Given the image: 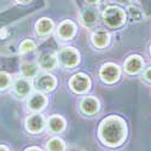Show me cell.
<instances>
[{
    "label": "cell",
    "instance_id": "obj_1",
    "mask_svg": "<svg viewBox=\"0 0 151 151\" xmlns=\"http://www.w3.org/2000/svg\"><path fill=\"white\" fill-rule=\"evenodd\" d=\"M124 132L126 129L122 120L112 116L102 123L99 134L105 144L110 146H116L120 143H122L124 138Z\"/></svg>",
    "mask_w": 151,
    "mask_h": 151
},
{
    "label": "cell",
    "instance_id": "obj_2",
    "mask_svg": "<svg viewBox=\"0 0 151 151\" xmlns=\"http://www.w3.org/2000/svg\"><path fill=\"white\" fill-rule=\"evenodd\" d=\"M124 12L120 7L115 6H109L103 12V19L106 26L111 28H117L122 26L124 22Z\"/></svg>",
    "mask_w": 151,
    "mask_h": 151
},
{
    "label": "cell",
    "instance_id": "obj_3",
    "mask_svg": "<svg viewBox=\"0 0 151 151\" xmlns=\"http://www.w3.org/2000/svg\"><path fill=\"white\" fill-rule=\"evenodd\" d=\"M69 83H70L71 90L78 93H82L90 88V79L83 74L74 75Z\"/></svg>",
    "mask_w": 151,
    "mask_h": 151
},
{
    "label": "cell",
    "instance_id": "obj_4",
    "mask_svg": "<svg viewBox=\"0 0 151 151\" xmlns=\"http://www.w3.org/2000/svg\"><path fill=\"white\" fill-rule=\"evenodd\" d=\"M58 58L63 64L67 65V67H74L79 63V55L71 47L62 50V51L59 52V55H58Z\"/></svg>",
    "mask_w": 151,
    "mask_h": 151
},
{
    "label": "cell",
    "instance_id": "obj_5",
    "mask_svg": "<svg viewBox=\"0 0 151 151\" xmlns=\"http://www.w3.org/2000/svg\"><path fill=\"white\" fill-rule=\"evenodd\" d=\"M120 76V69L115 64H105L100 69V78L105 82H115Z\"/></svg>",
    "mask_w": 151,
    "mask_h": 151
},
{
    "label": "cell",
    "instance_id": "obj_6",
    "mask_svg": "<svg viewBox=\"0 0 151 151\" xmlns=\"http://www.w3.org/2000/svg\"><path fill=\"white\" fill-rule=\"evenodd\" d=\"M56 86V80L52 75H48V74H44L37 76L35 80V87L37 90L44 91V92H48V91H52Z\"/></svg>",
    "mask_w": 151,
    "mask_h": 151
},
{
    "label": "cell",
    "instance_id": "obj_7",
    "mask_svg": "<svg viewBox=\"0 0 151 151\" xmlns=\"http://www.w3.org/2000/svg\"><path fill=\"white\" fill-rule=\"evenodd\" d=\"M27 128L28 131L36 133L44 128V119L41 115H32L27 119Z\"/></svg>",
    "mask_w": 151,
    "mask_h": 151
},
{
    "label": "cell",
    "instance_id": "obj_8",
    "mask_svg": "<svg viewBox=\"0 0 151 151\" xmlns=\"http://www.w3.org/2000/svg\"><path fill=\"white\" fill-rule=\"evenodd\" d=\"M74 33H75V26L70 21H64L58 28V35L64 40H68L70 37H73Z\"/></svg>",
    "mask_w": 151,
    "mask_h": 151
},
{
    "label": "cell",
    "instance_id": "obj_9",
    "mask_svg": "<svg viewBox=\"0 0 151 151\" xmlns=\"http://www.w3.org/2000/svg\"><path fill=\"white\" fill-rule=\"evenodd\" d=\"M143 67V62L140 59V57L138 56H132L129 57L124 63V69L127 70V73L129 74H135L138 73Z\"/></svg>",
    "mask_w": 151,
    "mask_h": 151
},
{
    "label": "cell",
    "instance_id": "obj_10",
    "mask_svg": "<svg viewBox=\"0 0 151 151\" xmlns=\"http://www.w3.org/2000/svg\"><path fill=\"white\" fill-rule=\"evenodd\" d=\"M98 108H99V104H98V100L94 99V98H91V97H87L85 99H82L81 102V109L85 114H96L98 111Z\"/></svg>",
    "mask_w": 151,
    "mask_h": 151
},
{
    "label": "cell",
    "instance_id": "obj_11",
    "mask_svg": "<svg viewBox=\"0 0 151 151\" xmlns=\"http://www.w3.org/2000/svg\"><path fill=\"white\" fill-rule=\"evenodd\" d=\"M39 65L42 69L51 70L57 65V58L53 53H44L39 58Z\"/></svg>",
    "mask_w": 151,
    "mask_h": 151
},
{
    "label": "cell",
    "instance_id": "obj_12",
    "mask_svg": "<svg viewBox=\"0 0 151 151\" xmlns=\"http://www.w3.org/2000/svg\"><path fill=\"white\" fill-rule=\"evenodd\" d=\"M92 41L97 47H104L109 42V34L106 30H97L92 35Z\"/></svg>",
    "mask_w": 151,
    "mask_h": 151
},
{
    "label": "cell",
    "instance_id": "obj_13",
    "mask_svg": "<svg viewBox=\"0 0 151 151\" xmlns=\"http://www.w3.org/2000/svg\"><path fill=\"white\" fill-rule=\"evenodd\" d=\"M45 104H46V98L40 93L33 94L28 102V106L32 110H40L45 106Z\"/></svg>",
    "mask_w": 151,
    "mask_h": 151
},
{
    "label": "cell",
    "instance_id": "obj_14",
    "mask_svg": "<svg viewBox=\"0 0 151 151\" xmlns=\"http://www.w3.org/2000/svg\"><path fill=\"white\" fill-rule=\"evenodd\" d=\"M98 18V11L93 7H88L82 12V22L86 26H93Z\"/></svg>",
    "mask_w": 151,
    "mask_h": 151
},
{
    "label": "cell",
    "instance_id": "obj_15",
    "mask_svg": "<svg viewBox=\"0 0 151 151\" xmlns=\"http://www.w3.org/2000/svg\"><path fill=\"white\" fill-rule=\"evenodd\" d=\"M15 92L21 97L27 96L30 92V83L26 79H18L15 83Z\"/></svg>",
    "mask_w": 151,
    "mask_h": 151
},
{
    "label": "cell",
    "instance_id": "obj_16",
    "mask_svg": "<svg viewBox=\"0 0 151 151\" xmlns=\"http://www.w3.org/2000/svg\"><path fill=\"white\" fill-rule=\"evenodd\" d=\"M52 28H53V23L48 18H41L36 23V30L40 35H46L48 33H51Z\"/></svg>",
    "mask_w": 151,
    "mask_h": 151
},
{
    "label": "cell",
    "instance_id": "obj_17",
    "mask_svg": "<svg viewBox=\"0 0 151 151\" xmlns=\"http://www.w3.org/2000/svg\"><path fill=\"white\" fill-rule=\"evenodd\" d=\"M48 126H50V129H51L52 132H62L63 128H64V120H63L62 117L59 116H52L51 119H50V122H48Z\"/></svg>",
    "mask_w": 151,
    "mask_h": 151
},
{
    "label": "cell",
    "instance_id": "obj_18",
    "mask_svg": "<svg viewBox=\"0 0 151 151\" xmlns=\"http://www.w3.org/2000/svg\"><path fill=\"white\" fill-rule=\"evenodd\" d=\"M37 68L35 64H32V63H24L22 64V74L26 78H33L36 75Z\"/></svg>",
    "mask_w": 151,
    "mask_h": 151
},
{
    "label": "cell",
    "instance_id": "obj_19",
    "mask_svg": "<svg viewBox=\"0 0 151 151\" xmlns=\"http://www.w3.org/2000/svg\"><path fill=\"white\" fill-rule=\"evenodd\" d=\"M48 150L50 151H64V143L58 138H53L48 142Z\"/></svg>",
    "mask_w": 151,
    "mask_h": 151
},
{
    "label": "cell",
    "instance_id": "obj_20",
    "mask_svg": "<svg viewBox=\"0 0 151 151\" xmlns=\"http://www.w3.org/2000/svg\"><path fill=\"white\" fill-rule=\"evenodd\" d=\"M35 48V42L32 41V40H26L21 44V47H19V52L21 53H26L28 51H32V50Z\"/></svg>",
    "mask_w": 151,
    "mask_h": 151
},
{
    "label": "cell",
    "instance_id": "obj_21",
    "mask_svg": "<svg viewBox=\"0 0 151 151\" xmlns=\"http://www.w3.org/2000/svg\"><path fill=\"white\" fill-rule=\"evenodd\" d=\"M129 15L132 18L137 19V21H140L143 18V11L139 9V7H137V6H129Z\"/></svg>",
    "mask_w": 151,
    "mask_h": 151
},
{
    "label": "cell",
    "instance_id": "obj_22",
    "mask_svg": "<svg viewBox=\"0 0 151 151\" xmlns=\"http://www.w3.org/2000/svg\"><path fill=\"white\" fill-rule=\"evenodd\" d=\"M11 82L10 75L6 73H0V90H5Z\"/></svg>",
    "mask_w": 151,
    "mask_h": 151
},
{
    "label": "cell",
    "instance_id": "obj_23",
    "mask_svg": "<svg viewBox=\"0 0 151 151\" xmlns=\"http://www.w3.org/2000/svg\"><path fill=\"white\" fill-rule=\"evenodd\" d=\"M145 79L151 82V68H149V69L145 71Z\"/></svg>",
    "mask_w": 151,
    "mask_h": 151
},
{
    "label": "cell",
    "instance_id": "obj_24",
    "mask_svg": "<svg viewBox=\"0 0 151 151\" xmlns=\"http://www.w3.org/2000/svg\"><path fill=\"white\" fill-rule=\"evenodd\" d=\"M86 3H88V4H97V3H99L100 0H85Z\"/></svg>",
    "mask_w": 151,
    "mask_h": 151
},
{
    "label": "cell",
    "instance_id": "obj_25",
    "mask_svg": "<svg viewBox=\"0 0 151 151\" xmlns=\"http://www.w3.org/2000/svg\"><path fill=\"white\" fill-rule=\"evenodd\" d=\"M117 3H120V4H127V3H129L131 0H116Z\"/></svg>",
    "mask_w": 151,
    "mask_h": 151
},
{
    "label": "cell",
    "instance_id": "obj_26",
    "mask_svg": "<svg viewBox=\"0 0 151 151\" xmlns=\"http://www.w3.org/2000/svg\"><path fill=\"white\" fill-rule=\"evenodd\" d=\"M18 3H22V4H27V3H29L30 0H17Z\"/></svg>",
    "mask_w": 151,
    "mask_h": 151
},
{
    "label": "cell",
    "instance_id": "obj_27",
    "mask_svg": "<svg viewBox=\"0 0 151 151\" xmlns=\"http://www.w3.org/2000/svg\"><path fill=\"white\" fill-rule=\"evenodd\" d=\"M26 151H40L39 149H35V147H32V149H28V150H26Z\"/></svg>",
    "mask_w": 151,
    "mask_h": 151
},
{
    "label": "cell",
    "instance_id": "obj_28",
    "mask_svg": "<svg viewBox=\"0 0 151 151\" xmlns=\"http://www.w3.org/2000/svg\"><path fill=\"white\" fill-rule=\"evenodd\" d=\"M0 151H9V150L5 146H0Z\"/></svg>",
    "mask_w": 151,
    "mask_h": 151
}]
</instances>
